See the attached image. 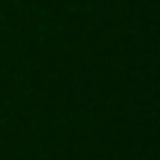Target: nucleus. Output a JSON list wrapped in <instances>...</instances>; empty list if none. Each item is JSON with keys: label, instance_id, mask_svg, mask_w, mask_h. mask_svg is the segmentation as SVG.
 <instances>
[]
</instances>
